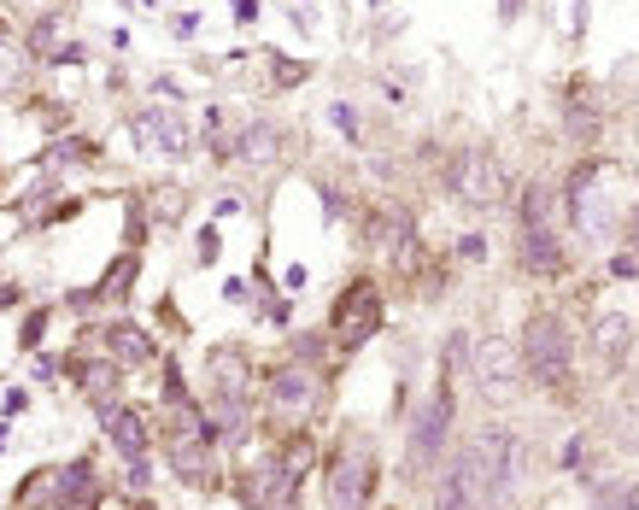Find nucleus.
Listing matches in <instances>:
<instances>
[{
	"instance_id": "f257e3e1",
	"label": "nucleus",
	"mask_w": 639,
	"mask_h": 510,
	"mask_svg": "<svg viewBox=\"0 0 639 510\" xmlns=\"http://www.w3.org/2000/svg\"><path fill=\"white\" fill-rule=\"evenodd\" d=\"M464 446L476 452V469H481V510H511L523 499L534 452L511 422H487V429H476L464 440Z\"/></svg>"
},
{
	"instance_id": "f03ea898",
	"label": "nucleus",
	"mask_w": 639,
	"mask_h": 510,
	"mask_svg": "<svg viewBox=\"0 0 639 510\" xmlns=\"http://www.w3.org/2000/svg\"><path fill=\"white\" fill-rule=\"evenodd\" d=\"M516 364H523V382H534L540 394H558L575 376V329L558 311H528L523 340H516Z\"/></svg>"
},
{
	"instance_id": "7ed1b4c3",
	"label": "nucleus",
	"mask_w": 639,
	"mask_h": 510,
	"mask_svg": "<svg viewBox=\"0 0 639 510\" xmlns=\"http://www.w3.org/2000/svg\"><path fill=\"white\" fill-rule=\"evenodd\" d=\"M452 422H458V394H452V382L441 376V387H434V394L411 411V429H406V481H429V475L446 464Z\"/></svg>"
},
{
	"instance_id": "20e7f679",
	"label": "nucleus",
	"mask_w": 639,
	"mask_h": 510,
	"mask_svg": "<svg viewBox=\"0 0 639 510\" xmlns=\"http://www.w3.org/2000/svg\"><path fill=\"white\" fill-rule=\"evenodd\" d=\"M604 159H586L575 177H569V217H575V229L586 235V241H611V235H621V217H628L634 200L628 194H604Z\"/></svg>"
},
{
	"instance_id": "39448f33",
	"label": "nucleus",
	"mask_w": 639,
	"mask_h": 510,
	"mask_svg": "<svg viewBox=\"0 0 639 510\" xmlns=\"http://www.w3.org/2000/svg\"><path fill=\"white\" fill-rule=\"evenodd\" d=\"M323 376H317L311 364H276L271 376H264V411H271L276 422V434H294V429H306V422L323 411Z\"/></svg>"
},
{
	"instance_id": "423d86ee",
	"label": "nucleus",
	"mask_w": 639,
	"mask_h": 510,
	"mask_svg": "<svg viewBox=\"0 0 639 510\" xmlns=\"http://www.w3.org/2000/svg\"><path fill=\"white\" fill-rule=\"evenodd\" d=\"M376 481H381V464H376V446L358 434V440H341L323 469V505L329 510H369L376 499Z\"/></svg>"
},
{
	"instance_id": "0eeeda50",
	"label": "nucleus",
	"mask_w": 639,
	"mask_h": 510,
	"mask_svg": "<svg viewBox=\"0 0 639 510\" xmlns=\"http://www.w3.org/2000/svg\"><path fill=\"white\" fill-rule=\"evenodd\" d=\"M329 335H334V347H341V352H358L369 335H381V287L369 276H358L341 299H334Z\"/></svg>"
},
{
	"instance_id": "6e6552de",
	"label": "nucleus",
	"mask_w": 639,
	"mask_h": 510,
	"mask_svg": "<svg viewBox=\"0 0 639 510\" xmlns=\"http://www.w3.org/2000/svg\"><path fill=\"white\" fill-rule=\"evenodd\" d=\"M469 382H476V394L487 405H504V399H516V387H523V364H516V347L511 340H476V352H469V370H464Z\"/></svg>"
},
{
	"instance_id": "1a4fd4ad",
	"label": "nucleus",
	"mask_w": 639,
	"mask_h": 510,
	"mask_svg": "<svg viewBox=\"0 0 639 510\" xmlns=\"http://www.w3.org/2000/svg\"><path fill=\"white\" fill-rule=\"evenodd\" d=\"M446 182H452V194H458L464 206H493V200L504 194V170L493 159V147H458L446 159Z\"/></svg>"
},
{
	"instance_id": "9d476101",
	"label": "nucleus",
	"mask_w": 639,
	"mask_h": 510,
	"mask_svg": "<svg viewBox=\"0 0 639 510\" xmlns=\"http://www.w3.org/2000/svg\"><path fill=\"white\" fill-rule=\"evenodd\" d=\"M434 481V510H481V469H476V452L458 446V452H446V464L429 475Z\"/></svg>"
},
{
	"instance_id": "9b49d317",
	"label": "nucleus",
	"mask_w": 639,
	"mask_h": 510,
	"mask_svg": "<svg viewBox=\"0 0 639 510\" xmlns=\"http://www.w3.org/2000/svg\"><path fill=\"white\" fill-rule=\"evenodd\" d=\"M136 141L147 152H164V159H189L194 129H189V117H182L176 106H147V112H136Z\"/></svg>"
},
{
	"instance_id": "f8f14e48",
	"label": "nucleus",
	"mask_w": 639,
	"mask_h": 510,
	"mask_svg": "<svg viewBox=\"0 0 639 510\" xmlns=\"http://www.w3.org/2000/svg\"><path fill=\"white\" fill-rule=\"evenodd\" d=\"M164 464L182 487H217V446L206 434H164Z\"/></svg>"
},
{
	"instance_id": "ddd939ff",
	"label": "nucleus",
	"mask_w": 639,
	"mask_h": 510,
	"mask_svg": "<svg viewBox=\"0 0 639 510\" xmlns=\"http://www.w3.org/2000/svg\"><path fill=\"white\" fill-rule=\"evenodd\" d=\"M100 429H106V440L117 446V457H153V422H147L136 405H124V399H112L106 411H100Z\"/></svg>"
},
{
	"instance_id": "4468645a",
	"label": "nucleus",
	"mask_w": 639,
	"mask_h": 510,
	"mask_svg": "<svg viewBox=\"0 0 639 510\" xmlns=\"http://www.w3.org/2000/svg\"><path fill=\"white\" fill-rule=\"evenodd\" d=\"M100 335V347H106V359L117 370H141V364H153L159 359V340L141 329V322H129V317H112L106 329H94Z\"/></svg>"
},
{
	"instance_id": "2eb2a0df",
	"label": "nucleus",
	"mask_w": 639,
	"mask_h": 510,
	"mask_svg": "<svg viewBox=\"0 0 639 510\" xmlns=\"http://www.w3.org/2000/svg\"><path fill=\"white\" fill-rule=\"evenodd\" d=\"M516 259H523V270L528 276H540V282H558L569 270V252H563V241H558V229L551 224H528L523 241H516Z\"/></svg>"
},
{
	"instance_id": "dca6fc26",
	"label": "nucleus",
	"mask_w": 639,
	"mask_h": 510,
	"mask_svg": "<svg viewBox=\"0 0 639 510\" xmlns=\"http://www.w3.org/2000/svg\"><path fill=\"white\" fill-rule=\"evenodd\" d=\"M586 347H593L598 370H616L621 359H628V347H634V317H628V311L593 317V329H586Z\"/></svg>"
},
{
	"instance_id": "f3484780",
	"label": "nucleus",
	"mask_w": 639,
	"mask_h": 510,
	"mask_svg": "<svg viewBox=\"0 0 639 510\" xmlns=\"http://www.w3.org/2000/svg\"><path fill=\"white\" fill-rule=\"evenodd\" d=\"M212 399H252V364L241 347H212Z\"/></svg>"
},
{
	"instance_id": "a211bd4d",
	"label": "nucleus",
	"mask_w": 639,
	"mask_h": 510,
	"mask_svg": "<svg viewBox=\"0 0 639 510\" xmlns=\"http://www.w3.org/2000/svg\"><path fill=\"white\" fill-rule=\"evenodd\" d=\"M94 492H100V475H94L89 457H77V464L54 469V510H89Z\"/></svg>"
},
{
	"instance_id": "6ab92c4d",
	"label": "nucleus",
	"mask_w": 639,
	"mask_h": 510,
	"mask_svg": "<svg viewBox=\"0 0 639 510\" xmlns=\"http://www.w3.org/2000/svg\"><path fill=\"white\" fill-rule=\"evenodd\" d=\"M71 376H77L82 399H89L94 411H106V405L117 399V387H124V382H117L124 370H117L112 359H77V364H71Z\"/></svg>"
},
{
	"instance_id": "aec40b11",
	"label": "nucleus",
	"mask_w": 639,
	"mask_h": 510,
	"mask_svg": "<svg viewBox=\"0 0 639 510\" xmlns=\"http://www.w3.org/2000/svg\"><path fill=\"white\" fill-rule=\"evenodd\" d=\"M369 247L406 252V247H411V212H406V206H381L376 224H369Z\"/></svg>"
},
{
	"instance_id": "412c9836",
	"label": "nucleus",
	"mask_w": 639,
	"mask_h": 510,
	"mask_svg": "<svg viewBox=\"0 0 639 510\" xmlns=\"http://www.w3.org/2000/svg\"><path fill=\"white\" fill-rule=\"evenodd\" d=\"M59 30H65V12H42V19L24 30V54L30 59H54L59 54Z\"/></svg>"
},
{
	"instance_id": "4be33fe9",
	"label": "nucleus",
	"mask_w": 639,
	"mask_h": 510,
	"mask_svg": "<svg viewBox=\"0 0 639 510\" xmlns=\"http://www.w3.org/2000/svg\"><path fill=\"white\" fill-rule=\"evenodd\" d=\"M551 212H558V189H551V182H528L523 200H516V217H523V229H528V224H551Z\"/></svg>"
},
{
	"instance_id": "5701e85b",
	"label": "nucleus",
	"mask_w": 639,
	"mask_h": 510,
	"mask_svg": "<svg viewBox=\"0 0 639 510\" xmlns=\"http://www.w3.org/2000/svg\"><path fill=\"white\" fill-rule=\"evenodd\" d=\"M136 276H141V259H136V252H124V259L100 276V299H129V282H136Z\"/></svg>"
},
{
	"instance_id": "b1692460",
	"label": "nucleus",
	"mask_w": 639,
	"mask_h": 510,
	"mask_svg": "<svg viewBox=\"0 0 639 510\" xmlns=\"http://www.w3.org/2000/svg\"><path fill=\"white\" fill-rule=\"evenodd\" d=\"M469 352H476V335H469V329H452L446 347H441V376H464V370H469Z\"/></svg>"
},
{
	"instance_id": "393cba45",
	"label": "nucleus",
	"mask_w": 639,
	"mask_h": 510,
	"mask_svg": "<svg viewBox=\"0 0 639 510\" xmlns=\"http://www.w3.org/2000/svg\"><path fill=\"white\" fill-rule=\"evenodd\" d=\"M19 510H54V469H36L19 487Z\"/></svg>"
},
{
	"instance_id": "a878e982",
	"label": "nucleus",
	"mask_w": 639,
	"mask_h": 510,
	"mask_svg": "<svg viewBox=\"0 0 639 510\" xmlns=\"http://www.w3.org/2000/svg\"><path fill=\"white\" fill-rule=\"evenodd\" d=\"M100 152L94 141H54V152H47V165H94Z\"/></svg>"
},
{
	"instance_id": "bb28decb",
	"label": "nucleus",
	"mask_w": 639,
	"mask_h": 510,
	"mask_svg": "<svg viewBox=\"0 0 639 510\" xmlns=\"http://www.w3.org/2000/svg\"><path fill=\"white\" fill-rule=\"evenodd\" d=\"M182 206H189V194H182V189H153V217H159V224H176Z\"/></svg>"
},
{
	"instance_id": "cd10ccee",
	"label": "nucleus",
	"mask_w": 639,
	"mask_h": 510,
	"mask_svg": "<svg viewBox=\"0 0 639 510\" xmlns=\"http://www.w3.org/2000/svg\"><path fill=\"white\" fill-rule=\"evenodd\" d=\"M329 124H334V129H341V135H346V141H352V147H358V135H364V124H358V112H352V106H346V100H329Z\"/></svg>"
},
{
	"instance_id": "c85d7f7f",
	"label": "nucleus",
	"mask_w": 639,
	"mask_h": 510,
	"mask_svg": "<svg viewBox=\"0 0 639 510\" xmlns=\"http://www.w3.org/2000/svg\"><path fill=\"white\" fill-rule=\"evenodd\" d=\"M124 487H129V492H147V487H153V457H129V464H124Z\"/></svg>"
},
{
	"instance_id": "c756f323",
	"label": "nucleus",
	"mask_w": 639,
	"mask_h": 510,
	"mask_svg": "<svg viewBox=\"0 0 639 510\" xmlns=\"http://www.w3.org/2000/svg\"><path fill=\"white\" fill-rule=\"evenodd\" d=\"M311 65H294V59H276V89H294V82H306Z\"/></svg>"
},
{
	"instance_id": "7c9ffc66",
	"label": "nucleus",
	"mask_w": 639,
	"mask_h": 510,
	"mask_svg": "<svg viewBox=\"0 0 639 510\" xmlns=\"http://www.w3.org/2000/svg\"><path fill=\"white\" fill-rule=\"evenodd\" d=\"M611 276H616V282H634V276H639V252H616V259H611Z\"/></svg>"
},
{
	"instance_id": "2f4dec72",
	"label": "nucleus",
	"mask_w": 639,
	"mask_h": 510,
	"mask_svg": "<svg viewBox=\"0 0 639 510\" xmlns=\"http://www.w3.org/2000/svg\"><path fill=\"white\" fill-rule=\"evenodd\" d=\"M569 129L593 141V135H598V117H593V112H581V106H569Z\"/></svg>"
},
{
	"instance_id": "473e14b6",
	"label": "nucleus",
	"mask_w": 639,
	"mask_h": 510,
	"mask_svg": "<svg viewBox=\"0 0 639 510\" xmlns=\"http://www.w3.org/2000/svg\"><path fill=\"white\" fill-rule=\"evenodd\" d=\"M458 259L481 264V259H487V235H464V241H458Z\"/></svg>"
},
{
	"instance_id": "72a5a7b5",
	"label": "nucleus",
	"mask_w": 639,
	"mask_h": 510,
	"mask_svg": "<svg viewBox=\"0 0 639 510\" xmlns=\"http://www.w3.org/2000/svg\"><path fill=\"white\" fill-rule=\"evenodd\" d=\"M217 252H224V241H217V229H199V264H217Z\"/></svg>"
},
{
	"instance_id": "f704fd0d",
	"label": "nucleus",
	"mask_w": 639,
	"mask_h": 510,
	"mask_svg": "<svg viewBox=\"0 0 639 510\" xmlns=\"http://www.w3.org/2000/svg\"><path fill=\"white\" fill-rule=\"evenodd\" d=\"M42 329H47V311H30V322H24V347H36V340H42Z\"/></svg>"
},
{
	"instance_id": "c9c22d12",
	"label": "nucleus",
	"mask_w": 639,
	"mask_h": 510,
	"mask_svg": "<svg viewBox=\"0 0 639 510\" xmlns=\"http://www.w3.org/2000/svg\"><path fill=\"white\" fill-rule=\"evenodd\" d=\"M282 287H288V294H299V287H306V264H288V276H282Z\"/></svg>"
},
{
	"instance_id": "e433bc0d",
	"label": "nucleus",
	"mask_w": 639,
	"mask_h": 510,
	"mask_svg": "<svg viewBox=\"0 0 639 510\" xmlns=\"http://www.w3.org/2000/svg\"><path fill=\"white\" fill-rule=\"evenodd\" d=\"M259 19V0H235V24H252Z\"/></svg>"
},
{
	"instance_id": "4c0bfd02",
	"label": "nucleus",
	"mask_w": 639,
	"mask_h": 510,
	"mask_svg": "<svg viewBox=\"0 0 639 510\" xmlns=\"http://www.w3.org/2000/svg\"><path fill=\"white\" fill-rule=\"evenodd\" d=\"M259 510H299V499H276V505H259Z\"/></svg>"
}]
</instances>
